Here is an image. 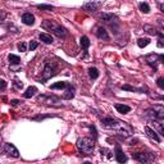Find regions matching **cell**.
Wrapping results in <instances>:
<instances>
[{"label": "cell", "mask_w": 164, "mask_h": 164, "mask_svg": "<svg viewBox=\"0 0 164 164\" xmlns=\"http://www.w3.org/2000/svg\"><path fill=\"white\" fill-rule=\"evenodd\" d=\"M101 124L107 127V128H113L116 131L122 135L124 137H128L131 135V128H129L127 124H124L123 122H120V120L116 119V118H111V117H107V118H103L101 119Z\"/></svg>", "instance_id": "obj_1"}, {"label": "cell", "mask_w": 164, "mask_h": 164, "mask_svg": "<svg viewBox=\"0 0 164 164\" xmlns=\"http://www.w3.org/2000/svg\"><path fill=\"white\" fill-rule=\"evenodd\" d=\"M41 27L45 28V30H48V31H51V32H53L54 35H57L58 37H65L67 33H68V31H67L64 27H62L60 24L55 23L54 21H50V19H46V21L42 22V23H41Z\"/></svg>", "instance_id": "obj_2"}, {"label": "cell", "mask_w": 164, "mask_h": 164, "mask_svg": "<svg viewBox=\"0 0 164 164\" xmlns=\"http://www.w3.org/2000/svg\"><path fill=\"white\" fill-rule=\"evenodd\" d=\"M77 149L83 155H92L94 149H95V142L94 140L89 139V137H82V139L77 140Z\"/></svg>", "instance_id": "obj_3"}, {"label": "cell", "mask_w": 164, "mask_h": 164, "mask_svg": "<svg viewBox=\"0 0 164 164\" xmlns=\"http://www.w3.org/2000/svg\"><path fill=\"white\" fill-rule=\"evenodd\" d=\"M57 71H58L57 62H54V60H46L44 63V71H42V77H44V80H49L53 76H55Z\"/></svg>", "instance_id": "obj_4"}, {"label": "cell", "mask_w": 164, "mask_h": 164, "mask_svg": "<svg viewBox=\"0 0 164 164\" xmlns=\"http://www.w3.org/2000/svg\"><path fill=\"white\" fill-rule=\"evenodd\" d=\"M146 116L150 117L153 120H162L163 122V118H164V109L160 105H157L149 110H146Z\"/></svg>", "instance_id": "obj_5"}, {"label": "cell", "mask_w": 164, "mask_h": 164, "mask_svg": "<svg viewBox=\"0 0 164 164\" xmlns=\"http://www.w3.org/2000/svg\"><path fill=\"white\" fill-rule=\"evenodd\" d=\"M163 59H164V57L162 54L160 55H158V54H150V55L146 57V63H148L150 67H153V68L157 69L158 63H162Z\"/></svg>", "instance_id": "obj_6"}, {"label": "cell", "mask_w": 164, "mask_h": 164, "mask_svg": "<svg viewBox=\"0 0 164 164\" xmlns=\"http://www.w3.org/2000/svg\"><path fill=\"white\" fill-rule=\"evenodd\" d=\"M132 157H133L135 160L140 162V163H144V164L151 163L153 159H154L151 154H146V153H135V154H132Z\"/></svg>", "instance_id": "obj_7"}, {"label": "cell", "mask_w": 164, "mask_h": 164, "mask_svg": "<svg viewBox=\"0 0 164 164\" xmlns=\"http://www.w3.org/2000/svg\"><path fill=\"white\" fill-rule=\"evenodd\" d=\"M100 5H101L100 2H96V0H90V2L85 3L82 5V9L86 11V12H96L100 8Z\"/></svg>", "instance_id": "obj_8"}, {"label": "cell", "mask_w": 164, "mask_h": 164, "mask_svg": "<svg viewBox=\"0 0 164 164\" xmlns=\"http://www.w3.org/2000/svg\"><path fill=\"white\" fill-rule=\"evenodd\" d=\"M4 151L9 155V157H13V158H18L19 157V151L17 150V148L13 145V144H4Z\"/></svg>", "instance_id": "obj_9"}, {"label": "cell", "mask_w": 164, "mask_h": 164, "mask_svg": "<svg viewBox=\"0 0 164 164\" xmlns=\"http://www.w3.org/2000/svg\"><path fill=\"white\" fill-rule=\"evenodd\" d=\"M145 132H146V135H148L150 139H153L154 141H157V142H160V141H162L160 136L157 133V131H155V129H153V128H150L149 126L145 127Z\"/></svg>", "instance_id": "obj_10"}, {"label": "cell", "mask_w": 164, "mask_h": 164, "mask_svg": "<svg viewBox=\"0 0 164 164\" xmlns=\"http://www.w3.org/2000/svg\"><path fill=\"white\" fill-rule=\"evenodd\" d=\"M116 160L118 163H126L127 162V157L123 154V151H122V149H120L119 145L116 146Z\"/></svg>", "instance_id": "obj_11"}, {"label": "cell", "mask_w": 164, "mask_h": 164, "mask_svg": "<svg viewBox=\"0 0 164 164\" xmlns=\"http://www.w3.org/2000/svg\"><path fill=\"white\" fill-rule=\"evenodd\" d=\"M22 22L24 24H27V26H32L33 23H35V15L31 14V13H24L22 15Z\"/></svg>", "instance_id": "obj_12"}, {"label": "cell", "mask_w": 164, "mask_h": 164, "mask_svg": "<svg viewBox=\"0 0 164 164\" xmlns=\"http://www.w3.org/2000/svg\"><path fill=\"white\" fill-rule=\"evenodd\" d=\"M73 96H74V87H73L72 85L68 83V85H67V87H65L64 99H68V100H69V99H72Z\"/></svg>", "instance_id": "obj_13"}, {"label": "cell", "mask_w": 164, "mask_h": 164, "mask_svg": "<svg viewBox=\"0 0 164 164\" xmlns=\"http://www.w3.org/2000/svg\"><path fill=\"white\" fill-rule=\"evenodd\" d=\"M96 36H98L99 39H101V40H105V41L109 40V35H108L107 30H105V28H103V27H99V28H98V31H96Z\"/></svg>", "instance_id": "obj_14"}, {"label": "cell", "mask_w": 164, "mask_h": 164, "mask_svg": "<svg viewBox=\"0 0 164 164\" xmlns=\"http://www.w3.org/2000/svg\"><path fill=\"white\" fill-rule=\"evenodd\" d=\"M116 109L118 110V113H122V114H127L131 111V108L124 104H116Z\"/></svg>", "instance_id": "obj_15"}, {"label": "cell", "mask_w": 164, "mask_h": 164, "mask_svg": "<svg viewBox=\"0 0 164 164\" xmlns=\"http://www.w3.org/2000/svg\"><path fill=\"white\" fill-rule=\"evenodd\" d=\"M37 92V89L35 87V86H30V87L26 90V92L23 94V98H26V99H30V98H32L33 95H35Z\"/></svg>", "instance_id": "obj_16"}, {"label": "cell", "mask_w": 164, "mask_h": 164, "mask_svg": "<svg viewBox=\"0 0 164 164\" xmlns=\"http://www.w3.org/2000/svg\"><path fill=\"white\" fill-rule=\"evenodd\" d=\"M39 37L42 42H45V44H53V41H54V39L51 37V35H48V33H40Z\"/></svg>", "instance_id": "obj_17"}, {"label": "cell", "mask_w": 164, "mask_h": 164, "mask_svg": "<svg viewBox=\"0 0 164 164\" xmlns=\"http://www.w3.org/2000/svg\"><path fill=\"white\" fill-rule=\"evenodd\" d=\"M100 18H101L103 21H105V22H110V21L116 19L117 17H116L114 14H111V13H101V14H100Z\"/></svg>", "instance_id": "obj_18"}, {"label": "cell", "mask_w": 164, "mask_h": 164, "mask_svg": "<svg viewBox=\"0 0 164 164\" xmlns=\"http://www.w3.org/2000/svg\"><path fill=\"white\" fill-rule=\"evenodd\" d=\"M80 44H81L82 49L87 50L89 46H90V40H89V37H87V36H82V37L80 39Z\"/></svg>", "instance_id": "obj_19"}, {"label": "cell", "mask_w": 164, "mask_h": 164, "mask_svg": "<svg viewBox=\"0 0 164 164\" xmlns=\"http://www.w3.org/2000/svg\"><path fill=\"white\" fill-rule=\"evenodd\" d=\"M8 60H9L11 64H19L21 63V58L18 55H14V54H11L8 57Z\"/></svg>", "instance_id": "obj_20"}, {"label": "cell", "mask_w": 164, "mask_h": 164, "mask_svg": "<svg viewBox=\"0 0 164 164\" xmlns=\"http://www.w3.org/2000/svg\"><path fill=\"white\" fill-rule=\"evenodd\" d=\"M150 44V39H148V37H141V39H139L137 40V45H139L140 48H145V46H148Z\"/></svg>", "instance_id": "obj_21"}, {"label": "cell", "mask_w": 164, "mask_h": 164, "mask_svg": "<svg viewBox=\"0 0 164 164\" xmlns=\"http://www.w3.org/2000/svg\"><path fill=\"white\" fill-rule=\"evenodd\" d=\"M67 85H68V82L60 81V82H57V83H54V85H51L50 89H53V90H57V89H65Z\"/></svg>", "instance_id": "obj_22"}, {"label": "cell", "mask_w": 164, "mask_h": 164, "mask_svg": "<svg viewBox=\"0 0 164 164\" xmlns=\"http://www.w3.org/2000/svg\"><path fill=\"white\" fill-rule=\"evenodd\" d=\"M89 74L92 80H96L98 77H99V71H98V68H95V67H91L90 69H89Z\"/></svg>", "instance_id": "obj_23"}, {"label": "cell", "mask_w": 164, "mask_h": 164, "mask_svg": "<svg viewBox=\"0 0 164 164\" xmlns=\"http://www.w3.org/2000/svg\"><path fill=\"white\" fill-rule=\"evenodd\" d=\"M139 8H140V11H141L142 13H145V14H148V13L150 12V6H149L148 3H140V4H139Z\"/></svg>", "instance_id": "obj_24"}, {"label": "cell", "mask_w": 164, "mask_h": 164, "mask_svg": "<svg viewBox=\"0 0 164 164\" xmlns=\"http://www.w3.org/2000/svg\"><path fill=\"white\" fill-rule=\"evenodd\" d=\"M36 8H37V9H41V11H48V12L54 9V8L51 6V5H49V4H37Z\"/></svg>", "instance_id": "obj_25"}, {"label": "cell", "mask_w": 164, "mask_h": 164, "mask_svg": "<svg viewBox=\"0 0 164 164\" xmlns=\"http://www.w3.org/2000/svg\"><path fill=\"white\" fill-rule=\"evenodd\" d=\"M157 85L159 86V87L163 90L164 89V78H163V77H159V78H158V81H157Z\"/></svg>", "instance_id": "obj_26"}, {"label": "cell", "mask_w": 164, "mask_h": 164, "mask_svg": "<svg viewBox=\"0 0 164 164\" xmlns=\"http://www.w3.org/2000/svg\"><path fill=\"white\" fill-rule=\"evenodd\" d=\"M18 49H19V51H27L26 42H19V44H18Z\"/></svg>", "instance_id": "obj_27"}, {"label": "cell", "mask_w": 164, "mask_h": 164, "mask_svg": "<svg viewBox=\"0 0 164 164\" xmlns=\"http://www.w3.org/2000/svg\"><path fill=\"white\" fill-rule=\"evenodd\" d=\"M122 90H127V91H137L135 87H132V86H128V85H124V86H122Z\"/></svg>", "instance_id": "obj_28"}, {"label": "cell", "mask_w": 164, "mask_h": 164, "mask_svg": "<svg viewBox=\"0 0 164 164\" xmlns=\"http://www.w3.org/2000/svg\"><path fill=\"white\" fill-rule=\"evenodd\" d=\"M5 17H6V12H4V11H0V24H2V23L4 22Z\"/></svg>", "instance_id": "obj_29"}, {"label": "cell", "mask_w": 164, "mask_h": 164, "mask_svg": "<svg viewBox=\"0 0 164 164\" xmlns=\"http://www.w3.org/2000/svg\"><path fill=\"white\" fill-rule=\"evenodd\" d=\"M49 117H53V116H37V117H33L32 119H33V120H42V119L49 118Z\"/></svg>", "instance_id": "obj_30"}, {"label": "cell", "mask_w": 164, "mask_h": 164, "mask_svg": "<svg viewBox=\"0 0 164 164\" xmlns=\"http://www.w3.org/2000/svg\"><path fill=\"white\" fill-rule=\"evenodd\" d=\"M36 48H37V42H36V41H31V42H30V50L33 51Z\"/></svg>", "instance_id": "obj_31"}, {"label": "cell", "mask_w": 164, "mask_h": 164, "mask_svg": "<svg viewBox=\"0 0 164 164\" xmlns=\"http://www.w3.org/2000/svg\"><path fill=\"white\" fill-rule=\"evenodd\" d=\"M14 85H15V87L18 89V90H21L23 87V83L21 81H18V80H14Z\"/></svg>", "instance_id": "obj_32"}, {"label": "cell", "mask_w": 164, "mask_h": 164, "mask_svg": "<svg viewBox=\"0 0 164 164\" xmlns=\"http://www.w3.org/2000/svg\"><path fill=\"white\" fill-rule=\"evenodd\" d=\"M6 87V82L4 80H0V90H4Z\"/></svg>", "instance_id": "obj_33"}, {"label": "cell", "mask_w": 164, "mask_h": 164, "mask_svg": "<svg viewBox=\"0 0 164 164\" xmlns=\"http://www.w3.org/2000/svg\"><path fill=\"white\" fill-rule=\"evenodd\" d=\"M11 104H12V105H18V104H19V100H12Z\"/></svg>", "instance_id": "obj_34"}, {"label": "cell", "mask_w": 164, "mask_h": 164, "mask_svg": "<svg viewBox=\"0 0 164 164\" xmlns=\"http://www.w3.org/2000/svg\"><path fill=\"white\" fill-rule=\"evenodd\" d=\"M158 46H159V48H163V40H162V39H159V42H158Z\"/></svg>", "instance_id": "obj_35"}]
</instances>
